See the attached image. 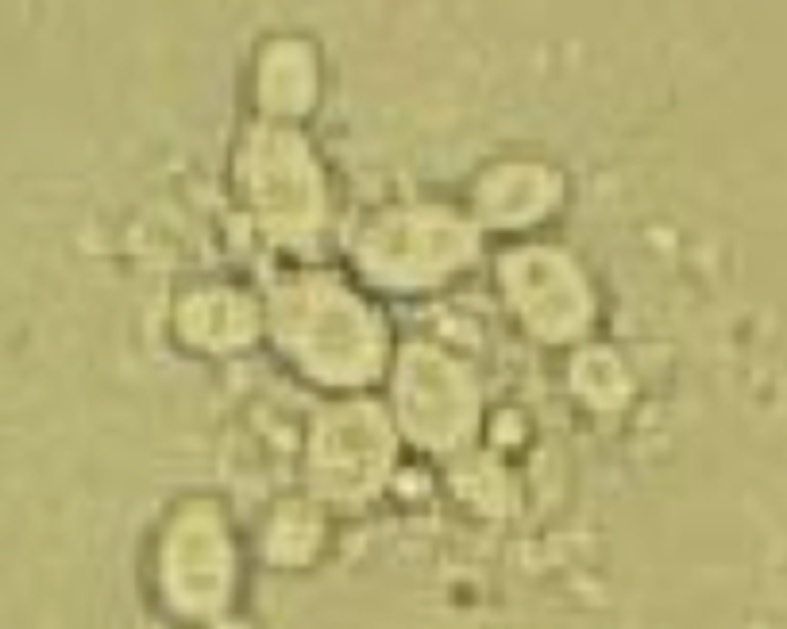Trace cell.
Masks as SVG:
<instances>
[{
  "label": "cell",
  "instance_id": "obj_1",
  "mask_svg": "<svg viewBox=\"0 0 787 629\" xmlns=\"http://www.w3.org/2000/svg\"><path fill=\"white\" fill-rule=\"evenodd\" d=\"M282 348L321 383H367L382 367V329L340 282L301 278L274 298Z\"/></svg>",
  "mask_w": 787,
  "mask_h": 629
},
{
  "label": "cell",
  "instance_id": "obj_2",
  "mask_svg": "<svg viewBox=\"0 0 787 629\" xmlns=\"http://www.w3.org/2000/svg\"><path fill=\"white\" fill-rule=\"evenodd\" d=\"M475 251V232L452 217H398L367 228L359 259L382 286H425L460 271Z\"/></svg>",
  "mask_w": 787,
  "mask_h": 629
},
{
  "label": "cell",
  "instance_id": "obj_3",
  "mask_svg": "<svg viewBox=\"0 0 787 629\" xmlns=\"http://www.w3.org/2000/svg\"><path fill=\"white\" fill-rule=\"evenodd\" d=\"M398 413L421 444L448 448L471 433L475 390L448 356L413 348L398 367Z\"/></svg>",
  "mask_w": 787,
  "mask_h": 629
},
{
  "label": "cell",
  "instance_id": "obj_4",
  "mask_svg": "<svg viewBox=\"0 0 787 629\" xmlns=\"http://www.w3.org/2000/svg\"><path fill=\"white\" fill-rule=\"evenodd\" d=\"M390 464V429L371 406H344L328 413L313 444L317 487L332 498H363L382 483Z\"/></svg>",
  "mask_w": 787,
  "mask_h": 629
},
{
  "label": "cell",
  "instance_id": "obj_5",
  "mask_svg": "<svg viewBox=\"0 0 787 629\" xmlns=\"http://www.w3.org/2000/svg\"><path fill=\"white\" fill-rule=\"evenodd\" d=\"M502 278L521 321L537 336L568 340L591 317V294L583 286V274L556 251H517L506 259Z\"/></svg>",
  "mask_w": 787,
  "mask_h": 629
},
{
  "label": "cell",
  "instance_id": "obj_6",
  "mask_svg": "<svg viewBox=\"0 0 787 629\" xmlns=\"http://www.w3.org/2000/svg\"><path fill=\"white\" fill-rule=\"evenodd\" d=\"M166 591L174 606L205 614L224 602L228 579H232V556L224 529L213 514H193L178 521L170 541H166Z\"/></svg>",
  "mask_w": 787,
  "mask_h": 629
},
{
  "label": "cell",
  "instance_id": "obj_7",
  "mask_svg": "<svg viewBox=\"0 0 787 629\" xmlns=\"http://www.w3.org/2000/svg\"><path fill=\"white\" fill-rule=\"evenodd\" d=\"M178 329L197 348L224 352V348L251 340L255 309H251V301L232 294V290H205V294L186 298L182 313H178Z\"/></svg>",
  "mask_w": 787,
  "mask_h": 629
}]
</instances>
